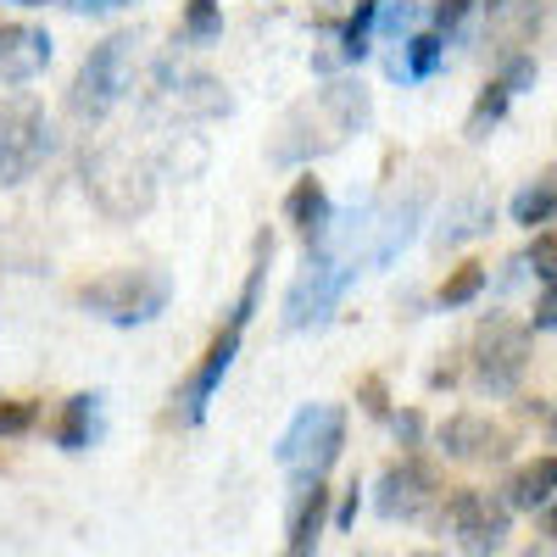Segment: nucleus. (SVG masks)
<instances>
[{"label": "nucleus", "instance_id": "nucleus-1", "mask_svg": "<svg viewBox=\"0 0 557 557\" xmlns=\"http://www.w3.org/2000/svg\"><path fill=\"white\" fill-rule=\"evenodd\" d=\"M268 262H273V240L262 235V240H257V262H251V273H246V290H240L235 312H228V323L218 330V341L207 346V357L196 362V374L184 380V391L173 396V412L184 418V424H201V418H207V407H212V396H218V385H223V374L235 368V357H240V341H246V323H251V312H257L262 278H268Z\"/></svg>", "mask_w": 557, "mask_h": 557}, {"label": "nucleus", "instance_id": "nucleus-2", "mask_svg": "<svg viewBox=\"0 0 557 557\" xmlns=\"http://www.w3.org/2000/svg\"><path fill=\"white\" fill-rule=\"evenodd\" d=\"M290 117L307 123V128H318V134H307V139H278L273 162H307V157H318V151H335L346 134H357V128L368 123V89H362V84H330V89H318V101L296 107ZM285 134H296V128H285Z\"/></svg>", "mask_w": 557, "mask_h": 557}, {"label": "nucleus", "instance_id": "nucleus-3", "mask_svg": "<svg viewBox=\"0 0 557 557\" xmlns=\"http://www.w3.org/2000/svg\"><path fill=\"white\" fill-rule=\"evenodd\" d=\"M134 57H139V39L134 34H107L101 45H89V57L78 62V78L67 89V107L84 123H101L134 84Z\"/></svg>", "mask_w": 557, "mask_h": 557}, {"label": "nucleus", "instance_id": "nucleus-4", "mask_svg": "<svg viewBox=\"0 0 557 557\" xmlns=\"http://www.w3.org/2000/svg\"><path fill=\"white\" fill-rule=\"evenodd\" d=\"M78 301L96 318L117 323V330H134V323H151L168 307V278L151 268H112L101 278H89L78 290Z\"/></svg>", "mask_w": 557, "mask_h": 557}, {"label": "nucleus", "instance_id": "nucleus-5", "mask_svg": "<svg viewBox=\"0 0 557 557\" xmlns=\"http://www.w3.org/2000/svg\"><path fill=\"white\" fill-rule=\"evenodd\" d=\"M446 535H451L457 552H469V557L502 552L507 535H513V507H507L496 491H451L446 496Z\"/></svg>", "mask_w": 557, "mask_h": 557}, {"label": "nucleus", "instance_id": "nucleus-6", "mask_svg": "<svg viewBox=\"0 0 557 557\" xmlns=\"http://www.w3.org/2000/svg\"><path fill=\"white\" fill-rule=\"evenodd\" d=\"M524 368H530V323L485 318L474 330V380H480V391H491V396L519 391Z\"/></svg>", "mask_w": 557, "mask_h": 557}, {"label": "nucleus", "instance_id": "nucleus-7", "mask_svg": "<svg viewBox=\"0 0 557 557\" xmlns=\"http://www.w3.org/2000/svg\"><path fill=\"white\" fill-rule=\"evenodd\" d=\"M346 446V412L341 407H301L290 430L278 435V462L290 474H330V462Z\"/></svg>", "mask_w": 557, "mask_h": 557}, {"label": "nucleus", "instance_id": "nucleus-8", "mask_svg": "<svg viewBox=\"0 0 557 557\" xmlns=\"http://www.w3.org/2000/svg\"><path fill=\"white\" fill-rule=\"evenodd\" d=\"M351 278H357L351 257H312L307 273L285 296V330H312V323H323L341 307V296L351 290Z\"/></svg>", "mask_w": 557, "mask_h": 557}, {"label": "nucleus", "instance_id": "nucleus-9", "mask_svg": "<svg viewBox=\"0 0 557 557\" xmlns=\"http://www.w3.org/2000/svg\"><path fill=\"white\" fill-rule=\"evenodd\" d=\"M374 507H380V519H401V524H412V519H424V513H435L441 507V480H435V469L430 462H418V457H401V462H391V469L380 474V485H374Z\"/></svg>", "mask_w": 557, "mask_h": 557}, {"label": "nucleus", "instance_id": "nucleus-10", "mask_svg": "<svg viewBox=\"0 0 557 557\" xmlns=\"http://www.w3.org/2000/svg\"><path fill=\"white\" fill-rule=\"evenodd\" d=\"M45 157H51V128L34 101H17L0 112V184H23Z\"/></svg>", "mask_w": 557, "mask_h": 557}, {"label": "nucleus", "instance_id": "nucleus-11", "mask_svg": "<svg viewBox=\"0 0 557 557\" xmlns=\"http://www.w3.org/2000/svg\"><path fill=\"white\" fill-rule=\"evenodd\" d=\"M441 451L451 462H502L513 451V435L491 412H451L441 424Z\"/></svg>", "mask_w": 557, "mask_h": 557}, {"label": "nucleus", "instance_id": "nucleus-12", "mask_svg": "<svg viewBox=\"0 0 557 557\" xmlns=\"http://www.w3.org/2000/svg\"><path fill=\"white\" fill-rule=\"evenodd\" d=\"M51 62V34L34 23H7L0 28V84H28Z\"/></svg>", "mask_w": 557, "mask_h": 557}, {"label": "nucleus", "instance_id": "nucleus-13", "mask_svg": "<svg viewBox=\"0 0 557 557\" xmlns=\"http://www.w3.org/2000/svg\"><path fill=\"white\" fill-rule=\"evenodd\" d=\"M323 519H330V491H323V474H296L290 524H285V546H290V557H307V552L318 546Z\"/></svg>", "mask_w": 557, "mask_h": 557}, {"label": "nucleus", "instance_id": "nucleus-14", "mask_svg": "<svg viewBox=\"0 0 557 557\" xmlns=\"http://www.w3.org/2000/svg\"><path fill=\"white\" fill-rule=\"evenodd\" d=\"M285 223L296 228V235H301L307 246H323V240H330L335 207H330V190H323V184H318L312 173L290 184V196H285Z\"/></svg>", "mask_w": 557, "mask_h": 557}, {"label": "nucleus", "instance_id": "nucleus-15", "mask_svg": "<svg viewBox=\"0 0 557 557\" xmlns=\"http://www.w3.org/2000/svg\"><path fill=\"white\" fill-rule=\"evenodd\" d=\"M552 491H557V457L541 451L524 469H513V480L502 485V502L513 507V513H541V507H552Z\"/></svg>", "mask_w": 557, "mask_h": 557}, {"label": "nucleus", "instance_id": "nucleus-16", "mask_svg": "<svg viewBox=\"0 0 557 557\" xmlns=\"http://www.w3.org/2000/svg\"><path fill=\"white\" fill-rule=\"evenodd\" d=\"M96 435H101V396H73V401L62 407L57 446H62V451H84Z\"/></svg>", "mask_w": 557, "mask_h": 557}, {"label": "nucleus", "instance_id": "nucleus-17", "mask_svg": "<svg viewBox=\"0 0 557 557\" xmlns=\"http://www.w3.org/2000/svg\"><path fill=\"white\" fill-rule=\"evenodd\" d=\"M552 201H557V190H552V168H546L535 184H524V190L513 196V223H524V228L552 223Z\"/></svg>", "mask_w": 557, "mask_h": 557}, {"label": "nucleus", "instance_id": "nucleus-18", "mask_svg": "<svg viewBox=\"0 0 557 557\" xmlns=\"http://www.w3.org/2000/svg\"><path fill=\"white\" fill-rule=\"evenodd\" d=\"M380 7H385V0H357V7H351V17H346V28H341V57H346V62H362V57H368V34H374Z\"/></svg>", "mask_w": 557, "mask_h": 557}, {"label": "nucleus", "instance_id": "nucleus-19", "mask_svg": "<svg viewBox=\"0 0 557 557\" xmlns=\"http://www.w3.org/2000/svg\"><path fill=\"white\" fill-rule=\"evenodd\" d=\"M507 101H513V89H507L502 78H491V84H485V96H480L474 112H469V139H485V134L507 117Z\"/></svg>", "mask_w": 557, "mask_h": 557}, {"label": "nucleus", "instance_id": "nucleus-20", "mask_svg": "<svg viewBox=\"0 0 557 557\" xmlns=\"http://www.w3.org/2000/svg\"><path fill=\"white\" fill-rule=\"evenodd\" d=\"M485 285H491L485 262H462V268L446 278V285H441V296H435V301H441V307H469V301H474Z\"/></svg>", "mask_w": 557, "mask_h": 557}, {"label": "nucleus", "instance_id": "nucleus-21", "mask_svg": "<svg viewBox=\"0 0 557 557\" xmlns=\"http://www.w3.org/2000/svg\"><path fill=\"white\" fill-rule=\"evenodd\" d=\"M218 34H223V7L218 0H190V7H184V39L212 45Z\"/></svg>", "mask_w": 557, "mask_h": 557}, {"label": "nucleus", "instance_id": "nucleus-22", "mask_svg": "<svg viewBox=\"0 0 557 557\" xmlns=\"http://www.w3.org/2000/svg\"><path fill=\"white\" fill-rule=\"evenodd\" d=\"M441 62H446V39H441V34H412V39H407V73H412V78L441 73Z\"/></svg>", "mask_w": 557, "mask_h": 557}, {"label": "nucleus", "instance_id": "nucleus-23", "mask_svg": "<svg viewBox=\"0 0 557 557\" xmlns=\"http://www.w3.org/2000/svg\"><path fill=\"white\" fill-rule=\"evenodd\" d=\"M39 424V401H0V441L28 435Z\"/></svg>", "mask_w": 557, "mask_h": 557}, {"label": "nucleus", "instance_id": "nucleus-24", "mask_svg": "<svg viewBox=\"0 0 557 557\" xmlns=\"http://www.w3.org/2000/svg\"><path fill=\"white\" fill-rule=\"evenodd\" d=\"M524 262L541 273V285H552V273H557V240L546 235V228L535 235V246H530V257H524Z\"/></svg>", "mask_w": 557, "mask_h": 557}, {"label": "nucleus", "instance_id": "nucleus-25", "mask_svg": "<svg viewBox=\"0 0 557 557\" xmlns=\"http://www.w3.org/2000/svg\"><path fill=\"white\" fill-rule=\"evenodd\" d=\"M496 78H502L507 89H513V96H524V89L535 84V57H513V62H507Z\"/></svg>", "mask_w": 557, "mask_h": 557}, {"label": "nucleus", "instance_id": "nucleus-26", "mask_svg": "<svg viewBox=\"0 0 557 557\" xmlns=\"http://www.w3.org/2000/svg\"><path fill=\"white\" fill-rule=\"evenodd\" d=\"M357 396H362V407L374 412V418H391V401H385V380H362V391H357Z\"/></svg>", "mask_w": 557, "mask_h": 557}, {"label": "nucleus", "instance_id": "nucleus-27", "mask_svg": "<svg viewBox=\"0 0 557 557\" xmlns=\"http://www.w3.org/2000/svg\"><path fill=\"white\" fill-rule=\"evenodd\" d=\"M474 0H435V28H457L462 17H469Z\"/></svg>", "mask_w": 557, "mask_h": 557}, {"label": "nucleus", "instance_id": "nucleus-28", "mask_svg": "<svg viewBox=\"0 0 557 557\" xmlns=\"http://www.w3.org/2000/svg\"><path fill=\"white\" fill-rule=\"evenodd\" d=\"M552 323H557V301H552V285H546V290H541V301H535V318H530V330L552 335Z\"/></svg>", "mask_w": 557, "mask_h": 557}, {"label": "nucleus", "instance_id": "nucleus-29", "mask_svg": "<svg viewBox=\"0 0 557 557\" xmlns=\"http://www.w3.org/2000/svg\"><path fill=\"white\" fill-rule=\"evenodd\" d=\"M391 424H396V435H401V441H418V430H424V424H418V412H396Z\"/></svg>", "mask_w": 557, "mask_h": 557}, {"label": "nucleus", "instance_id": "nucleus-30", "mask_svg": "<svg viewBox=\"0 0 557 557\" xmlns=\"http://www.w3.org/2000/svg\"><path fill=\"white\" fill-rule=\"evenodd\" d=\"M78 12H117V7H134V0H67Z\"/></svg>", "mask_w": 557, "mask_h": 557}, {"label": "nucleus", "instance_id": "nucleus-31", "mask_svg": "<svg viewBox=\"0 0 557 557\" xmlns=\"http://www.w3.org/2000/svg\"><path fill=\"white\" fill-rule=\"evenodd\" d=\"M401 23H412V0H396L391 7V28H401Z\"/></svg>", "mask_w": 557, "mask_h": 557}, {"label": "nucleus", "instance_id": "nucleus-32", "mask_svg": "<svg viewBox=\"0 0 557 557\" xmlns=\"http://www.w3.org/2000/svg\"><path fill=\"white\" fill-rule=\"evenodd\" d=\"M17 7H34V0H17Z\"/></svg>", "mask_w": 557, "mask_h": 557}]
</instances>
